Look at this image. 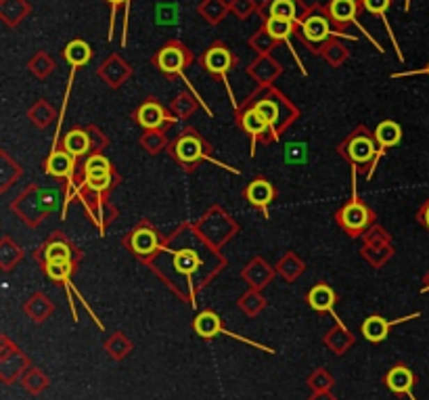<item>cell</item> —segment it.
Wrapping results in <instances>:
<instances>
[{"instance_id": "obj_1", "label": "cell", "mask_w": 429, "mask_h": 400, "mask_svg": "<svg viewBox=\"0 0 429 400\" xmlns=\"http://www.w3.org/2000/svg\"><path fill=\"white\" fill-rule=\"evenodd\" d=\"M222 249L212 247L193 222L185 220L164 237L157 254L145 264L180 302L195 306L201 293L224 268Z\"/></svg>"}, {"instance_id": "obj_2", "label": "cell", "mask_w": 429, "mask_h": 400, "mask_svg": "<svg viewBox=\"0 0 429 400\" xmlns=\"http://www.w3.org/2000/svg\"><path fill=\"white\" fill-rule=\"evenodd\" d=\"M243 105L256 109L260 114V118L264 120V124L268 126L270 132V141L272 145L281 139V134H285V130H289L302 116V111L291 103L289 97H285L279 89H274L272 84H264L260 86L256 93H251Z\"/></svg>"}, {"instance_id": "obj_3", "label": "cell", "mask_w": 429, "mask_h": 400, "mask_svg": "<svg viewBox=\"0 0 429 400\" xmlns=\"http://www.w3.org/2000/svg\"><path fill=\"white\" fill-rule=\"evenodd\" d=\"M168 153H170V157L178 164V168L185 174H193L203 162H212V164H218V166L226 168L228 172L241 174L239 170L228 168L226 164H220L214 157V147L210 145V141L197 128H193V126H185L178 132V137L170 143Z\"/></svg>"}, {"instance_id": "obj_4", "label": "cell", "mask_w": 429, "mask_h": 400, "mask_svg": "<svg viewBox=\"0 0 429 400\" xmlns=\"http://www.w3.org/2000/svg\"><path fill=\"white\" fill-rule=\"evenodd\" d=\"M335 151L350 164L354 176H364L366 180L373 178L377 170V141L375 132L366 124H358L348 132Z\"/></svg>"}, {"instance_id": "obj_5", "label": "cell", "mask_w": 429, "mask_h": 400, "mask_svg": "<svg viewBox=\"0 0 429 400\" xmlns=\"http://www.w3.org/2000/svg\"><path fill=\"white\" fill-rule=\"evenodd\" d=\"M118 185H122V174L114 168V164L105 157V153L91 155L78 168L76 193L80 189H86V191L111 197V193L116 191Z\"/></svg>"}, {"instance_id": "obj_6", "label": "cell", "mask_w": 429, "mask_h": 400, "mask_svg": "<svg viewBox=\"0 0 429 400\" xmlns=\"http://www.w3.org/2000/svg\"><path fill=\"white\" fill-rule=\"evenodd\" d=\"M55 193L42 189L36 183L26 185V189L11 201V212L30 229H38L49 214L55 210Z\"/></svg>"}, {"instance_id": "obj_7", "label": "cell", "mask_w": 429, "mask_h": 400, "mask_svg": "<svg viewBox=\"0 0 429 400\" xmlns=\"http://www.w3.org/2000/svg\"><path fill=\"white\" fill-rule=\"evenodd\" d=\"M335 224L350 237V239H362V235L377 222V212L358 197L356 193V176L352 174V197L333 214Z\"/></svg>"}, {"instance_id": "obj_8", "label": "cell", "mask_w": 429, "mask_h": 400, "mask_svg": "<svg viewBox=\"0 0 429 400\" xmlns=\"http://www.w3.org/2000/svg\"><path fill=\"white\" fill-rule=\"evenodd\" d=\"M193 224L201 233V237L216 249H222L241 231L239 222L220 203H212L197 220H193Z\"/></svg>"}, {"instance_id": "obj_9", "label": "cell", "mask_w": 429, "mask_h": 400, "mask_svg": "<svg viewBox=\"0 0 429 400\" xmlns=\"http://www.w3.org/2000/svg\"><path fill=\"white\" fill-rule=\"evenodd\" d=\"M57 141L70 153H74L80 162L88 160L95 153H105L109 149V137L97 124L76 126V128L68 130L61 139L57 137Z\"/></svg>"}, {"instance_id": "obj_10", "label": "cell", "mask_w": 429, "mask_h": 400, "mask_svg": "<svg viewBox=\"0 0 429 400\" xmlns=\"http://www.w3.org/2000/svg\"><path fill=\"white\" fill-rule=\"evenodd\" d=\"M164 237H166V235H162L159 229H157L149 218H141V220L134 224V229H130V231L122 237V245H124V249H126L132 258H136L139 262L147 264V262L157 254V249L162 247Z\"/></svg>"}, {"instance_id": "obj_11", "label": "cell", "mask_w": 429, "mask_h": 400, "mask_svg": "<svg viewBox=\"0 0 429 400\" xmlns=\"http://www.w3.org/2000/svg\"><path fill=\"white\" fill-rule=\"evenodd\" d=\"M32 258H34V262H38V266H42L47 262H78V264H82L84 252L68 237L65 231L57 229L32 252Z\"/></svg>"}, {"instance_id": "obj_12", "label": "cell", "mask_w": 429, "mask_h": 400, "mask_svg": "<svg viewBox=\"0 0 429 400\" xmlns=\"http://www.w3.org/2000/svg\"><path fill=\"white\" fill-rule=\"evenodd\" d=\"M331 26L333 24L327 15V9L312 7L306 11L304 20H297V36L312 49V53H322L333 36Z\"/></svg>"}, {"instance_id": "obj_13", "label": "cell", "mask_w": 429, "mask_h": 400, "mask_svg": "<svg viewBox=\"0 0 429 400\" xmlns=\"http://www.w3.org/2000/svg\"><path fill=\"white\" fill-rule=\"evenodd\" d=\"M132 120L143 130H164V132H168L178 122V118L172 114V109L155 97H147L132 111Z\"/></svg>"}, {"instance_id": "obj_14", "label": "cell", "mask_w": 429, "mask_h": 400, "mask_svg": "<svg viewBox=\"0 0 429 400\" xmlns=\"http://www.w3.org/2000/svg\"><path fill=\"white\" fill-rule=\"evenodd\" d=\"M76 197L80 199L82 208L86 210L88 218L93 220V224L99 229L101 237L107 233L109 224L120 218V210L109 201L107 195H99V193H93V191H86V189H80L76 193Z\"/></svg>"}, {"instance_id": "obj_15", "label": "cell", "mask_w": 429, "mask_h": 400, "mask_svg": "<svg viewBox=\"0 0 429 400\" xmlns=\"http://www.w3.org/2000/svg\"><path fill=\"white\" fill-rule=\"evenodd\" d=\"M199 63L203 66V70H205L210 76H214L216 80H222V84H226V74L237 66V57L233 55V51H231L226 45L214 43V45L201 55ZM226 91H228V95H231V103H233V109H235L239 103H235V97H233L228 84H226Z\"/></svg>"}, {"instance_id": "obj_16", "label": "cell", "mask_w": 429, "mask_h": 400, "mask_svg": "<svg viewBox=\"0 0 429 400\" xmlns=\"http://www.w3.org/2000/svg\"><path fill=\"white\" fill-rule=\"evenodd\" d=\"M191 61H193L191 51L178 40H170L153 55V66L168 78L182 76V72L191 66Z\"/></svg>"}, {"instance_id": "obj_17", "label": "cell", "mask_w": 429, "mask_h": 400, "mask_svg": "<svg viewBox=\"0 0 429 400\" xmlns=\"http://www.w3.org/2000/svg\"><path fill=\"white\" fill-rule=\"evenodd\" d=\"M28 369L30 360L22 352V348H17L7 335L0 337V379L5 383H13L22 379Z\"/></svg>"}, {"instance_id": "obj_18", "label": "cell", "mask_w": 429, "mask_h": 400, "mask_svg": "<svg viewBox=\"0 0 429 400\" xmlns=\"http://www.w3.org/2000/svg\"><path fill=\"white\" fill-rule=\"evenodd\" d=\"M241 195H243V201H245L249 208L262 212V216L268 220V218H270L268 208H270V203L279 197V191H276V187H274L266 176H256V178H251V180L243 187Z\"/></svg>"}, {"instance_id": "obj_19", "label": "cell", "mask_w": 429, "mask_h": 400, "mask_svg": "<svg viewBox=\"0 0 429 400\" xmlns=\"http://www.w3.org/2000/svg\"><path fill=\"white\" fill-rule=\"evenodd\" d=\"M193 331H195L201 339H212V337H216V335H220V333H222V335H228V337L241 339V341H245V344H251V346H256V348L268 350V348H264V346H260V344H256V341L243 339L241 335L226 331V329H224V325H222L220 314H218V312H214V310H210V308L201 310V312L193 318ZM268 352H272V350H268Z\"/></svg>"}, {"instance_id": "obj_20", "label": "cell", "mask_w": 429, "mask_h": 400, "mask_svg": "<svg viewBox=\"0 0 429 400\" xmlns=\"http://www.w3.org/2000/svg\"><path fill=\"white\" fill-rule=\"evenodd\" d=\"M337 300H339V295H337V291L327 283V281H318V283H314L310 289H308V293H306V302H308V306L314 310V312H318V314H333V318H335V323H339V316H337V312H335V304H337Z\"/></svg>"}, {"instance_id": "obj_21", "label": "cell", "mask_w": 429, "mask_h": 400, "mask_svg": "<svg viewBox=\"0 0 429 400\" xmlns=\"http://www.w3.org/2000/svg\"><path fill=\"white\" fill-rule=\"evenodd\" d=\"M276 277V268L268 264L262 256H254L243 268H241V279L245 281L247 287L251 289H264L268 287Z\"/></svg>"}, {"instance_id": "obj_22", "label": "cell", "mask_w": 429, "mask_h": 400, "mask_svg": "<svg viewBox=\"0 0 429 400\" xmlns=\"http://www.w3.org/2000/svg\"><path fill=\"white\" fill-rule=\"evenodd\" d=\"M416 316H419V312H412V314H408V316L387 321V318H383L381 314H370V316H366V318L362 321L360 333H362V337H364L366 341L379 344V341H383V339L389 335V329H391L396 323H400V321L404 323V321H410V318H416Z\"/></svg>"}, {"instance_id": "obj_23", "label": "cell", "mask_w": 429, "mask_h": 400, "mask_svg": "<svg viewBox=\"0 0 429 400\" xmlns=\"http://www.w3.org/2000/svg\"><path fill=\"white\" fill-rule=\"evenodd\" d=\"M414 373L406 367V364H393L385 377H383V383L398 396H408L410 400H416L412 396V385H414Z\"/></svg>"}, {"instance_id": "obj_24", "label": "cell", "mask_w": 429, "mask_h": 400, "mask_svg": "<svg viewBox=\"0 0 429 400\" xmlns=\"http://www.w3.org/2000/svg\"><path fill=\"white\" fill-rule=\"evenodd\" d=\"M362 0H331L327 5V15L337 30H343L348 24H354Z\"/></svg>"}, {"instance_id": "obj_25", "label": "cell", "mask_w": 429, "mask_h": 400, "mask_svg": "<svg viewBox=\"0 0 429 400\" xmlns=\"http://www.w3.org/2000/svg\"><path fill=\"white\" fill-rule=\"evenodd\" d=\"M375 141H377V166L381 157L387 153V149L400 145L402 141V126L393 120H383L375 128Z\"/></svg>"}, {"instance_id": "obj_26", "label": "cell", "mask_w": 429, "mask_h": 400, "mask_svg": "<svg viewBox=\"0 0 429 400\" xmlns=\"http://www.w3.org/2000/svg\"><path fill=\"white\" fill-rule=\"evenodd\" d=\"M99 78L109 86V89H120L128 78H130V68L128 63L118 57V55H111L101 68H99Z\"/></svg>"}, {"instance_id": "obj_27", "label": "cell", "mask_w": 429, "mask_h": 400, "mask_svg": "<svg viewBox=\"0 0 429 400\" xmlns=\"http://www.w3.org/2000/svg\"><path fill=\"white\" fill-rule=\"evenodd\" d=\"M24 314L32 321V323H36V325H40V323H45L47 318H51V314L55 312V304L51 302V298L47 295V293H42V291H34L26 302H24Z\"/></svg>"}, {"instance_id": "obj_28", "label": "cell", "mask_w": 429, "mask_h": 400, "mask_svg": "<svg viewBox=\"0 0 429 400\" xmlns=\"http://www.w3.org/2000/svg\"><path fill=\"white\" fill-rule=\"evenodd\" d=\"M28 120L34 128L38 130H47L49 126H53L55 122L61 120V114L53 107V103H49L47 99H38L30 109H28Z\"/></svg>"}, {"instance_id": "obj_29", "label": "cell", "mask_w": 429, "mask_h": 400, "mask_svg": "<svg viewBox=\"0 0 429 400\" xmlns=\"http://www.w3.org/2000/svg\"><path fill=\"white\" fill-rule=\"evenodd\" d=\"M26 258V252L22 245H17L9 235L0 237V270L5 275L13 272L17 268V264H22Z\"/></svg>"}, {"instance_id": "obj_30", "label": "cell", "mask_w": 429, "mask_h": 400, "mask_svg": "<svg viewBox=\"0 0 429 400\" xmlns=\"http://www.w3.org/2000/svg\"><path fill=\"white\" fill-rule=\"evenodd\" d=\"M22 176H24L22 164L13 160L7 149H0V193H7Z\"/></svg>"}, {"instance_id": "obj_31", "label": "cell", "mask_w": 429, "mask_h": 400, "mask_svg": "<svg viewBox=\"0 0 429 400\" xmlns=\"http://www.w3.org/2000/svg\"><path fill=\"white\" fill-rule=\"evenodd\" d=\"M274 268H276V275L285 283H295L306 272V262L295 252H285L274 264Z\"/></svg>"}, {"instance_id": "obj_32", "label": "cell", "mask_w": 429, "mask_h": 400, "mask_svg": "<svg viewBox=\"0 0 429 400\" xmlns=\"http://www.w3.org/2000/svg\"><path fill=\"white\" fill-rule=\"evenodd\" d=\"M325 346L333 352V354H337V356H341V354H345L354 344H356V337L343 327V323L339 321V323H335L331 329H329V333L325 335Z\"/></svg>"}, {"instance_id": "obj_33", "label": "cell", "mask_w": 429, "mask_h": 400, "mask_svg": "<svg viewBox=\"0 0 429 400\" xmlns=\"http://www.w3.org/2000/svg\"><path fill=\"white\" fill-rule=\"evenodd\" d=\"M264 30H266L276 43H287V45H289L291 36L297 32V22H295V20H285V17H266V20H264ZM289 51H293L291 45H289ZM293 53H295V51H293Z\"/></svg>"}, {"instance_id": "obj_34", "label": "cell", "mask_w": 429, "mask_h": 400, "mask_svg": "<svg viewBox=\"0 0 429 400\" xmlns=\"http://www.w3.org/2000/svg\"><path fill=\"white\" fill-rule=\"evenodd\" d=\"M63 59L72 66V74H76V70L84 68L93 59V49H91L88 43L76 38L63 49Z\"/></svg>"}, {"instance_id": "obj_35", "label": "cell", "mask_w": 429, "mask_h": 400, "mask_svg": "<svg viewBox=\"0 0 429 400\" xmlns=\"http://www.w3.org/2000/svg\"><path fill=\"white\" fill-rule=\"evenodd\" d=\"M393 254H396L393 243H379V245H362L360 247V258L370 268H383L393 258Z\"/></svg>"}, {"instance_id": "obj_36", "label": "cell", "mask_w": 429, "mask_h": 400, "mask_svg": "<svg viewBox=\"0 0 429 400\" xmlns=\"http://www.w3.org/2000/svg\"><path fill=\"white\" fill-rule=\"evenodd\" d=\"M170 143H172V141L168 139V132H164V130H143V134H141V139H139V145H141L143 151H145L147 155H151V157H155V155L168 151Z\"/></svg>"}, {"instance_id": "obj_37", "label": "cell", "mask_w": 429, "mask_h": 400, "mask_svg": "<svg viewBox=\"0 0 429 400\" xmlns=\"http://www.w3.org/2000/svg\"><path fill=\"white\" fill-rule=\"evenodd\" d=\"M249 76L260 84V86H264V84H272V80L281 74V68H279V63L274 61V59H270V57H260L254 66H249Z\"/></svg>"}, {"instance_id": "obj_38", "label": "cell", "mask_w": 429, "mask_h": 400, "mask_svg": "<svg viewBox=\"0 0 429 400\" xmlns=\"http://www.w3.org/2000/svg\"><path fill=\"white\" fill-rule=\"evenodd\" d=\"M237 306H239V310H241L245 316H251V318H254V316H258V314L266 308V298H264L262 289H251V287H247V291L239 295Z\"/></svg>"}, {"instance_id": "obj_39", "label": "cell", "mask_w": 429, "mask_h": 400, "mask_svg": "<svg viewBox=\"0 0 429 400\" xmlns=\"http://www.w3.org/2000/svg\"><path fill=\"white\" fill-rule=\"evenodd\" d=\"M199 103H201V101H199L197 97H193L191 93H180V95H176V99L170 103V109H172V114L178 118V122H180V120L185 122V120H189V118L199 109ZM201 105H203V103H201ZM203 107H205V105H203ZM205 111L210 114L208 107H205Z\"/></svg>"}, {"instance_id": "obj_40", "label": "cell", "mask_w": 429, "mask_h": 400, "mask_svg": "<svg viewBox=\"0 0 429 400\" xmlns=\"http://www.w3.org/2000/svg\"><path fill=\"white\" fill-rule=\"evenodd\" d=\"M103 348H105V352H107L114 360H124V358L132 352L134 344L128 339V335H126V333L116 331V333H111V335L105 339Z\"/></svg>"}, {"instance_id": "obj_41", "label": "cell", "mask_w": 429, "mask_h": 400, "mask_svg": "<svg viewBox=\"0 0 429 400\" xmlns=\"http://www.w3.org/2000/svg\"><path fill=\"white\" fill-rule=\"evenodd\" d=\"M266 17H285L297 22V3L295 0H270L266 3Z\"/></svg>"}, {"instance_id": "obj_42", "label": "cell", "mask_w": 429, "mask_h": 400, "mask_svg": "<svg viewBox=\"0 0 429 400\" xmlns=\"http://www.w3.org/2000/svg\"><path fill=\"white\" fill-rule=\"evenodd\" d=\"M22 385L26 387L28 394L38 396V394H42V392L49 387V377H47L40 369L30 367V369L26 371V375L22 377Z\"/></svg>"}, {"instance_id": "obj_43", "label": "cell", "mask_w": 429, "mask_h": 400, "mask_svg": "<svg viewBox=\"0 0 429 400\" xmlns=\"http://www.w3.org/2000/svg\"><path fill=\"white\" fill-rule=\"evenodd\" d=\"M28 5L24 3V0H5L3 3V20L9 24V26H17L26 13H28Z\"/></svg>"}, {"instance_id": "obj_44", "label": "cell", "mask_w": 429, "mask_h": 400, "mask_svg": "<svg viewBox=\"0 0 429 400\" xmlns=\"http://www.w3.org/2000/svg\"><path fill=\"white\" fill-rule=\"evenodd\" d=\"M306 383H308V387H310L312 392H322V390H331L333 383H335V379H333V375H331L327 369H314V371L308 375Z\"/></svg>"}, {"instance_id": "obj_45", "label": "cell", "mask_w": 429, "mask_h": 400, "mask_svg": "<svg viewBox=\"0 0 429 400\" xmlns=\"http://www.w3.org/2000/svg\"><path fill=\"white\" fill-rule=\"evenodd\" d=\"M53 70H55V61H53L47 53H38V55L30 61V72H32L36 78H40V80L49 78V76L53 74Z\"/></svg>"}, {"instance_id": "obj_46", "label": "cell", "mask_w": 429, "mask_h": 400, "mask_svg": "<svg viewBox=\"0 0 429 400\" xmlns=\"http://www.w3.org/2000/svg\"><path fill=\"white\" fill-rule=\"evenodd\" d=\"M199 13H201L210 24H218V22H222V17L226 15V7L222 5V0H205L203 5H199Z\"/></svg>"}, {"instance_id": "obj_47", "label": "cell", "mask_w": 429, "mask_h": 400, "mask_svg": "<svg viewBox=\"0 0 429 400\" xmlns=\"http://www.w3.org/2000/svg\"><path fill=\"white\" fill-rule=\"evenodd\" d=\"M379 243H391V235H389L379 222H375V224L362 235V245H379Z\"/></svg>"}, {"instance_id": "obj_48", "label": "cell", "mask_w": 429, "mask_h": 400, "mask_svg": "<svg viewBox=\"0 0 429 400\" xmlns=\"http://www.w3.org/2000/svg\"><path fill=\"white\" fill-rule=\"evenodd\" d=\"M322 55L327 57V61L331 63V66H341L345 59H348V51L341 47V45H337L335 40H331L327 47H325V51H322Z\"/></svg>"}, {"instance_id": "obj_49", "label": "cell", "mask_w": 429, "mask_h": 400, "mask_svg": "<svg viewBox=\"0 0 429 400\" xmlns=\"http://www.w3.org/2000/svg\"><path fill=\"white\" fill-rule=\"evenodd\" d=\"M274 43H276V40H274V38H272V36H270L264 28H262V30H260V32H258V34L249 40V45H251L256 51H260V53H268V51L274 47Z\"/></svg>"}, {"instance_id": "obj_50", "label": "cell", "mask_w": 429, "mask_h": 400, "mask_svg": "<svg viewBox=\"0 0 429 400\" xmlns=\"http://www.w3.org/2000/svg\"><path fill=\"white\" fill-rule=\"evenodd\" d=\"M391 5V0H362V7L364 11L373 13V15H381L385 20V13Z\"/></svg>"}, {"instance_id": "obj_51", "label": "cell", "mask_w": 429, "mask_h": 400, "mask_svg": "<svg viewBox=\"0 0 429 400\" xmlns=\"http://www.w3.org/2000/svg\"><path fill=\"white\" fill-rule=\"evenodd\" d=\"M233 11H235L241 20H245V17L254 11V3H251V0H235V3H233Z\"/></svg>"}, {"instance_id": "obj_52", "label": "cell", "mask_w": 429, "mask_h": 400, "mask_svg": "<svg viewBox=\"0 0 429 400\" xmlns=\"http://www.w3.org/2000/svg\"><path fill=\"white\" fill-rule=\"evenodd\" d=\"M414 220L429 233V199L427 201H423V206L416 210V216H414Z\"/></svg>"}, {"instance_id": "obj_53", "label": "cell", "mask_w": 429, "mask_h": 400, "mask_svg": "<svg viewBox=\"0 0 429 400\" xmlns=\"http://www.w3.org/2000/svg\"><path fill=\"white\" fill-rule=\"evenodd\" d=\"M308 400H337V398L333 396L331 390H322V392H312V396Z\"/></svg>"}, {"instance_id": "obj_54", "label": "cell", "mask_w": 429, "mask_h": 400, "mask_svg": "<svg viewBox=\"0 0 429 400\" xmlns=\"http://www.w3.org/2000/svg\"><path fill=\"white\" fill-rule=\"evenodd\" d=\"M107 3L111 5V36L109 38H114V22H116V11H118V7L122 5V3H128V0H107Z\"/></svg>"}, {"instance_id": "obj_55", "label": "cell", "mask_w": 429, "mask_h": 400, "mask_svg": "<svg viewBox=\"0 0 429 400\" xmlns=\"http://www.w3.org/2000/svg\"><path fill=\"white\" fill-rule=\"evenodd\" d=\"M416 74H427V76H429V63H427V68H425V70H416V72H404V74H393L391 78H402V76H416Z\"/></svg>"}, {"instance_id": "obj_56", "label": "cell", "mask_w": 429, "mask_h": 400, "mask_svg": "<svg viewBox=\"0 0 429 400\" xmlns=\"http://www.w3.org/2000/svg\"><path fill=\"white\" fill-rule=\"evenodd\" d=\"M421 291H423V293H427V291H429V272L423 277V289H421Z\"/></svg>"}]
</instances>
